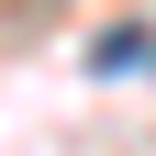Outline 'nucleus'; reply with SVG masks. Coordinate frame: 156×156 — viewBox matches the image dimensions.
<instances>
[{
  "label": "nucleus",
  "instance_id": "obj_1",
  "mask_svg": "<svg viewBox=\"0 0 156 156\" xmlns=\"http://www.w3.org/2000/svg\"><path fill=\"white\" fill-rule=\"evenodd\" d=\"M89 67H101V78H123V67H145V34H101V45H89Z\"/></svg>",
  "mask_w": 156,
  "mask_h": 156
}]
</instances>
